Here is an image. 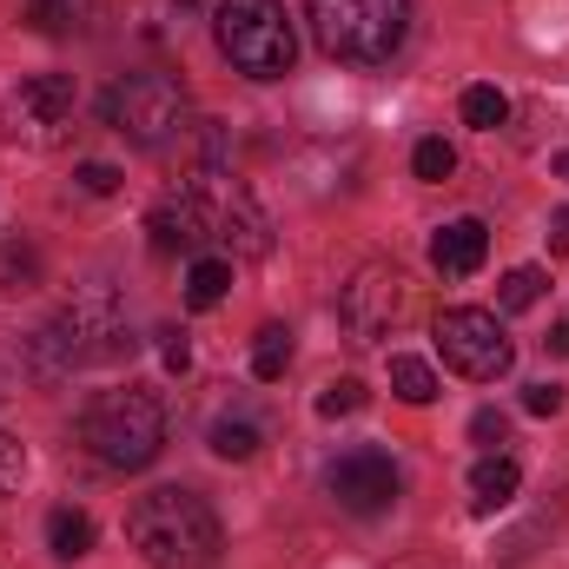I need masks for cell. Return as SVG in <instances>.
I'll list each match as a JSON object with an SVG mask.
<instances>
[{
    "label": "cell",
    "mask_w": 569,
    "mask_h": 569,
    "mask_svg": "<svg viewBox=\"0 0 569 569\" xmlns=\"http://www.w3.org/2000/svg\"><path fill=\"white\" fill-rule=\"evenodd\" d=\"M284 365H291V331H284V325H266L259 345H252V378H259V385H279Z\"/></svg>",
    "instance_id": "19"
},
{
    "label": "cell",
    "mask_w": 569,
    "mask_h": 569,
    "mask_svg": "<svg viewBox=\"0 0 569 569\" xmlns=\"http://www.w3.org/2000/svg\"><path fill=\"white\" fill-rule=\"evenodd\" d=\"M517 490H523V470H517V457H503V450H490V457L470 470V510H477V517H497L503 503H517Z\"/></svg>",
    "instance_id": "14"
},
{
    "label": "cell",
    "mask_w": 569,
    "mask_h": 569,
    "mask_svg": "<svg viewBox=\"0 0 569 569\" xmlns=\"http://www.w3.org/2000/svg\"><path fill=\"white\" fill-rule=\"evenodd\" d=\"M457 113H463V127H477V133H497V127L510 120V100H503V87H463Z\"/></svg>",
    "instance_id": "18"
},
{
    "label": "cell",
    "mask_w": 569,
    "mask_h": 569,
    "mask_svg": "<svg viewBox=\"0 0 569 569\" xmlns=\"http://www.w3.org/2000/svg\"><path fill=\"white\" fill-rule=\"evenodd\" d=\"M550 351H557V358H569V318H557V331H550Z\"/></svg>",
    "instance_id": "32"
},
{
    "label": "cell",
    "mask_w": 569,
    "mask_h": 569,
    "mask_svg": "<svg viewBox=\"0 0 569 569\" xmlns=\"http://www.w3.org/2000/svg\"><path fill=\"white\" fill-rule=\"evenodd\" d=\"M470 437H477V443H483V450H497V443H510V418H503V411H490V405H483V411H477V418H470Z\"/></svg>",
    "instance_id": "28"
},
{
    "label": "cell",
    "mask_w": 569,
    "mask_h": 569,
    "mask_svg": "<svg viewBox=\"0 0 569 569\" xmlns=\"http://www.w3.org/2000/svg\"><path fill=\"white\" fill-rule=\"evenodd\" d=\"M411 33V0H311V40L331 60L385 67Z\"/></svg>",
    "instance_id": "2"
},
{
    "label": "cell",
    "mask_w": 569,
    "mask_h": 569,
    "mask_svg": "<svg viewBox=\"0 0 569 569\" xmlns=\"http://www.w3.org/2000/svg\"><path fill=\"white\" fill-rule=\"evenodd\" d=\"M325 490L338 497V510L351 517H385L398 503V463L385 450H345L331 470H325Z\"/></svg>",
    "instance_id": "10"
},
{
    "label": "cell",
    "mask_w": 569,
    "mask_h": 569,
    "mask_svg": "<svg viewBox=\"0 0 569 569\" xmlns=\"http://www.w3.org/2000/svg\"><path fill=\"white\" fill-rule=\"evenodd\" d=\"M13 133L27 140H53L60 127H73V73H33L20 93H13Z\"/></svg>",
    "instance_id": "11"
},
{
    "label": "cell",
    "mask_w": 569,
    "mask_h": 569,
    "mask_svg": "<svg viewBox=\"0 0 569 569\" xmlns=\"http://www.w3.org/2000/svg\"><path fill=\"white\" fill-rule=\"evenodd\" d=\"M20 477H27V450H20V437L0 430V503L20 490Z\"/></svg>",
    "instance_id": "25"
},
{
    "label": "cell",
    "mask_w": 569,
    "mask_h": 569,
    "mask_svg": "<svg viewBox=\"0 0 569 569\" xmlns=\"http://www.w3.org/2000/svg\"><path fill=\"white\" fill-rule=\"evenodd\" d=\"M73 7H80V0H27V20H33L40 33H60V27H73Z\"/></svg>",
    "instance_id": "26"
},
{
    "label": "cell",
    "mask_w": 569,
    "mask_h": 569,
    "mask_svg": "<svg viewBox=\"0 0 569 569\" xmlns=\"http://www.w3.org/2000/svg\"><path fill=\"white\" fill-rule=\"evenodd\" d=\"M483 259H490V232H483V219H450V226L430 239V266H437L443 279H470Z\"/></svg>",
    "instance_id": "12"
},
{
    "label": "cell",
    "mask_w": 569,
    "mask_h": 569,
    "mask_svg": "<svg viewBox=\"0 0 569 569\" xmlns=\"http://www.w3.org/2000/svg\"><path fill=\"white\" fill-rule=\"evenodd\" d=\"M80 192H93V199L120 192V166H107V159H87V166H80Z\"/></svg>",
    "instance_id": "27"
},
{
    "label": "cell",
    "mask_w": 569,
    "mask_h": 569,
    "mask_svg": "<svg viewBox=\"0 0 569 569\" xmlns=\"http://www.w3.org/2000/svg\"><path fill=\"white\" fill-rule=\"evenodd\" d=\"M212 33H219V53L246 80H284L298 60V33H291L279 0H219Z\"/></svg>",
    "instance_id": "4"
},
{
    "label": "cell",
    "mask_w": 569,
    "mask_h": 569,
    "mask_svg": "<svg viewBox=\"0 0 569 569\" xmlns=\"http://www.w3.org/2000/svg\"><path fill=\"white\" fill-rule=\"evenodd\" d=\"M127 543L146 569H212L219 563V517L199 490H146L127 510Z\"/></svg>",
    "instance_id": "1"
},
{
    "label": "cell",
    "mask_w": 569,
    "mask_h": 569,
    "mask_svg": "<svg viewBox=\"0 0 569 569\" xmlns=\"http://www.w3.org/2000/svg\"><path fill=\"white\" fill-rule=\"evenodd\" d=\"M219 239L239 252V259H266L272 252V226H266V212L252 206V192H226V206H219Z\"/></svg>",
    "instance_id": "13"
},
{
    "label": "cell",
    "mask_w": 569,
    "mask_h": 569,
    "mask_svg": "<svg viewBox=\"0 0 569 569\" xmlns=\"http://www.w3.org/2000/svg\"><path fill=\"white\" fill-rule=\"evenodd\" d=\"M40 284V252L33 246H0V291H33Z\"/></svg>",
    "instance_id": "22"
},
{
    "label": "cell",
    "mask_w": 569,
    "mask_h": 569,
    "mask_svg": "<svg viewBox=\"0 0 569 569\" xmlns=\"http://www.w3.org/2000/svg\"><path fill=\"white\" fill-rule=\"evenodd\" d=\"M523 411H530V418H557V411H563V391H557V385H530V391H523Z\"/></svg>",
    "instance_id": "29"
},
{
    "label": "cell",
    "mask_w": 569,
    "mask_h": 569,
    "mask_svg": "<svg viewBox=\"0 0 569 569\" xmlns=\"http://www.w3.org/2000/svg\"><path fill=\"white\" fill-rule=\"evenodd\" d=\"M192 365V351H186V338H166V371H186Z\"/></svg>",
    "instance_id": "30"
},
{
    "label": "cell",
    "mask_w": 569,
    "mask_h": 569,
    "mask_svg": "<svg viewBox=\"0 0 569 569\" xmlns=\"http://www.w3.org/2000/svg\"><path fill=\"white\" fill-rule=\"evenodd\" d=\"M543 291H550V279H543L537 266H517V272H503V284H497V305H503V311H537Z\"/></svg>",
    "instance_id": "20"
},
{
    "label": "cell",
    "mask_w": 569,
    "mask_h": 569,
    "mask_svg": "<svg viewBox=\"0 0 569 569\" xmlns=\"http://www.w3.org/2000/svg\"><path fill=\"white\" fill-rule=\"evenodd\" d=\"M100 113H107V127L113 133H127L133 146H172L186 140L192 127V107H186V87L172 80V73H127L107 100H100Z\"/></svg>",
    "instance_id": "5"
},
{
    "label": "cell",
    "mask_w": 569,
    "mask_h": 569,
    "mask_svg": "<svg viewBox=\"0 0 569 569\" xmlns=\"http://www.w3.org/2000/svg\"><path fill=\"white\" fill-rule=\"evenodd\" d=\"M405 311H411V284H405V272H398V266H385V259L358 266L351 279L338 284V325H345L358 345L385 338Z\"/></svg>",
    "instance_id": "8"
},
{
    "label": "cell",
    "mask_w": 569,
    "mask_h": 569,
    "mask_svg": "<svg viewBox=\"0 0 569 569\" xmlns=\"http://www.w3.org/2000/svg\"><path fill=\"white\" fill-rule=\"evenodd\" d=\"M557 179H569V152H557Z\"/></svg>",
    "instance_id": "33"
},
{
    "label": "cell",
    "mask_w": 569,
    "mask_h": 569,
    "mask_svg": "<svg viewBox=\"0 0 569 569\" xmlns=\"http://www.w3.org/2000/svg\"><path fill=\"white\" fill-rule=\"evenodd\" d=\"M226 291H232V266L226 259H192V272H186V305L192 311H212Z\"/></svg>",
    "instance_id": "17"
},
{
    "label": "cell",
    "mask_w": 569,
    "mask_h": 569,
    "mask_svg": "<svg viewBox=\"0 0 569 569\" xmlns=\"http://www.w3.org/2000/svg\"><path fill=\"white\" fill-rule=\"evenodd\" d=\"M550 252H569V212L550 219Z\"/></svg>",
    "instance_id": "31"
},
{
    "label": "cell",
    "mask_w": 569,
    "mask_h": 569,
    "mask_svg": "<svg viewBox=\"0 0 569 569\" xmlns=\"http://www.w3.org/2000/svg\"><path fill=\"white\" fill-rule=\"evenodd\" d=\"M47 550H53L60 563H80V557L93 550V523H87V510H67V503H60V510L47 517Z\"/></svg>",
    "instance_id": "15"
},
{
    "label": "cell",
    "mask_w": 569,
    "mask_h": 569,
    "mask_svg": "<svg viewBox=\"0 0 569 569\" xmlns=\"http://www.w3.org/2000/svg\"><path fill=\"white\" fill-rule=\"evenodd\" d=\"M391 391L405 405H430L437 398V371H430L425 358H391Z\"/></svg>",
    "instance_id": "21"
},
{
    "label": "cell",
    "mask_w": 569,
    "mask_h": 569,
    "mask_svg": "<svg viewBox=\"0 0 569 569\" xmlns=\"http://www.w3.org/2000/svg\"><path fill=\"white\" fill-rule=\"evenodd\" d=\"M206 443H212V457L246 463V457L259 450V425H252V418H239V411H219V418H212V430H206Z\"/></svg>",
    "instance_id": "16"
},
{
    "label": "cell",
    "mask_w": 569,
    "mask_h": 569,
    "mask_svg": "<svg viewBox=\"0 0 569 569\" xmlns=\"http://www.w3.org/2000/svg\"><path fill=\"white\" fill-rule=\"evenodd\" d=\"M430 338H437L443 365H450L457 378H470V385H497V378L517 365V345L503 338L497 311H477V305H450V311H437Z\"/></svg>",
    "instance_id": "6"
},
{
    "label": "cell",
    "mask_w": 569,
    "mask_h": 569,
    "mask_svg": "<svg viewBox=\"0 0 569 569\" xmlns=\"http://www.w3.org/2000/svg\"><path fill=\"white\" fill-rule=\"evenodd\" d=\"M53 338H60V351L73 358V365H87V358H113L120 345H127V311H120V291L113 284H80L67 305H60V318L47 325Z\"/></svg>",
    "instance_id": "7"
},
{
    "label": "cell",
    "mask_w": 569,
    "mask_h": 569,
    "mask_svg": "<svg viewBox=\"0 0 569 569\" xmlns=\"http://www.w3.org/2000/svg\"><path fill=\"white\" fill-rule=\"evenodd\" d=\"M146 232H152V252H199L206 239H219V206L206 199V179H186L172 186L152 212H146Z\"/></svg>",
    "instance_id": "9"
},
{
    "label": "cell",
    "mask_w": 569,
    "mask_h": 569,
    "mask_svg": "<svg viewBox=\"0 0 569 569\" xmlns=\"http://www.w3.org/2000/svg\"><path fill=\"white\" fill-rule=\"evenodd\" d=\"M411 172H418L425 186H443V179L457 172V152H450V140H418V152H411Z\"/></svg>",
    "instance_id": "23"
},
{
    "label": "cell",
    "mask_w": 569,
    "mask_h": 569,
    "mask_svg": "<svg viewBox=\"0 0 569 569\" xmlns=\"http://www.w3.org/2000/svg\"><path fill=\"white\" fill-rule=\"evenodd\" d=\"M351 411H365V385L358 378H331L318 391V418H351Z\"/></svg>",
    "instance_id": "24"
},
{
    "label": "cell",
    "mask_w": 569,
    "mask_h": 569,
    "mask_svg": "<svg viewBox=\"0 0 569 569\" xmlns=\"http://www.w3.org/2000/svg\"><path fill=\"white\" fill-rule=\"evenodd\" d=\"M80 443L107 463V470H146L166 450V411L159 398L127 385V391H100L80 418Z\"/></svg>",
    "instance_id": "3"
}]
</instances>
